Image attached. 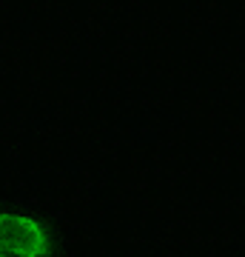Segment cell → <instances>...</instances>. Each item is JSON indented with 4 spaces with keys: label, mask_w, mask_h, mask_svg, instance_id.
Segmentation results:
<instances>
[{
    "label": "cell",
    "mask_w": 245,
    "mask_h": 257,
    "mask_svg": "<svg viewBox=\"0 0 245 257\" xmlns=\"http://www.w3.org/2000/svg\"><path fill=\"white\" fill-rule=\"evenodd\" d=\"M0 257H57V251L35 217L0 211Z\"/></svg>",
    "instance_id": "cell-1"
}]
</instances>
